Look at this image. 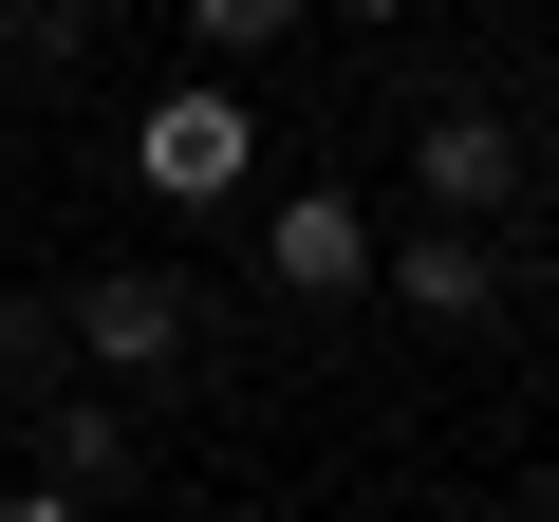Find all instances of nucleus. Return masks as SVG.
<instances>
[{"label":"nucleus","instance_id":"5","mask_svg":"<svg viewBox=\"0 0 559 522\" xmlns=\"http://www.w3.org/2000/svg\"><path fill=\"white\" fill-rule=\"evenodd\" d=\"M373 281L411 299V318H503V224H466V205H429V242H373Z\"/></svg>","mask_w":559,"mask_h":522},{"label":"nucleus","instance_id":"2","mask_svg":"<svg viewBox=\"0 0 559 522\" xmlns=\"http://www.w3.org/2000/svg\"><path fill=\"white\" fill-rule=\"evenodd\" d=\"M131 168H150V187L205 224V205H242V168H261V112H242V94H150V112H131Z\"/></svg>","mask_w":559,"mask_h":522},{"label":"nucleus","instance_id":"1","mask_svg":"<svg viewBox=\"0 0 559 522\" xmlns=\"http://www.w3.org/2000/svg\"><path fill=\"white\" fill-rule=\"evenodd\" d=\"M57 336H75L112 392H168V373L205 355V299L168 281V261H112V281H75V318H57Z\"/></svg>","mask_w":559,"mask_h":522},{"label":"nucleus","instance_id":"6","mask_svg":"<svg viewBox=\"0 0 559 522\" xmlns=\"http://www.w3.org/2000/svg\"><path fill=\"white\" fill-rule=\"evenodd\" d=\"M38 466H57L75 503H112V485H131V411H112V392H57V448H38Z\"/></svg>","mask_w":559,"mask_h":522},{"label":"nucleus","instance_id":"8","mask_svg":"<svg viewBox=\"0 0 559 522\" xmlns=\"http://www.w3.org/2000/svg\"><path fill=\"white\" fill-rule=\"evenodd\" d=\"M0 38H20V75H75V38H94V0H0Z\"/></svg>","mask_w":559,"mask_h":522},{"label":"nucleus","instance_id":"4","mask_svg":"<svg viewBox=\"0 0 559 522\" xmlns=\"http://www.w3.org/2000/svg\"><path fill=\"white\" fill-rule=\"evenodd\" d=\"M261 281H280V299H355V281H373V205H355V187H280V205H261Z\"/></svg>","mask_w":559,"mask_h":522},{"label":"nucleus","instance_id":"7","mask_svg":"<svg viewBox=\"0 0 559 522\" xmlns=\"http://www.w3.org/2000/svg\"><path fill=\"white\" fill-rule=\"evenodd\" d=\"M187 38L242 75V57H280V38H299V0H187Z\"/></svg>","mask_w":559,"mask_h":522},{"label":"nucleus","instance_id":"9","mask_svg":"<svg viewBox=\"0 0 559 522\" xmlns=\"http://www.w3.org/2000/svg\"><path fill=\"white\" fill-rule=\"evenodd\" d=\"M336 20H411V0H336Z\"/></svg>","mask_w":559,"mask_h":522},{"label":"nucleus","instance_id":"10","mask_svg":"<svg viewBox=\"0 0 559 522\" xmlns=\"http://www.w3.org/2000/svg\"><path fill=\"white\" fill-rule=\"evenodd\" d=\"M540 224H559V168H540Z\"/></svg>","mask_w":559,"mask_h":522},{"label":"nucleus","instance_id":"3","mask_svg":"<svg viewBox=\"0 0 559 522\" xmlns=\"http://www.w3.org/2000/svg\"><path fill=\"white\" fill-rule=\"evenodd\" d=\"M411 187H429V205H466V224H503V205H522V112H503V94H429Z\"/></svg>","mask_w":559,"mask_h":522}]
</instances>
